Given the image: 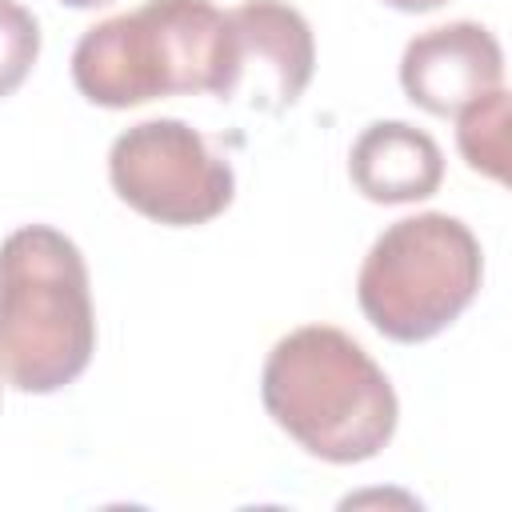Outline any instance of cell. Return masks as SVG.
Returning a JSON list of instances; mask_svg holds the SVG:
<instances>
[{"label": "cell", "mask_w": 512, "mask_h": 512, "mask_svg": "<svg viewBox=\"0 0 512 512\" xmlns=\"http://www.w3.org/2000/svg\"><path fill=\"white\" fill-rule=\"evenodd\" d=\"M96 352V312L80 248L52 224H24L0 244V380L48 396Z\"/></svg>", "instance_id": "cell-2"}, {"label": "cell", "mask_w": 512, "mask_h": 512, "mask_svg": "<svg viewBox=\"0 0 512 512\" xmlns=\"http://www.w3.org/2000/svg\"><path fill=\"white\" fill-rule=\"evenodd\" d=\"M480 280L484 252L472 228L448 212H416L376 236L356 276V300L380 336L424 344L460 320Z\"/></svg>", "instance_id": "cell-4"}, {"label": "cell", "mask_w": 512, "mask_h": 512, "mask_svg": "<svg viewBox=\"0 0 512 512\" xmlns=\"http://www.w3.org/2000/svg\"><path fill=\"white\" fill-rule=\"evenodd\" d=\"M348 176L372 204H416L440 188L444 152L416 124L376 120L356 136L348 152Z\"/></svg>", "instance_id": "cell-8"}, {"label": "cell", "mask_w": 512, "mask_h": 512, "mask_svg": "<svg viewBox=\"0 0 512 512\" xmlns=\"http://www.w3.org/2000/svg\"><path fill=\"white\" fill-rule=\"evenodd\" d=\"M384 4L396 8V12H432V8H440L448 0H384Z\"/></svg>", "instance_id": "cell-11"}, {"label": "cell", "mask_w": 512, "mask_h": 512, "mask_svg": "<svg viewBox=\"0 0 512 512\" xmlns=\"http://www.w3.org/2000/svg\"><path fill=\"white\" fill-rule=\"evenodd\" d=\"M260 400L276 428L328 464L372 460L400 420V400L384 368L332 324H304L272 344Z\"/></svg>", "instance_id": "cell-1"}, {"label": "cell", "mask_w": 512, "mask_h": 512, "mask_svg": "<svg viewBox=\"0 0 512 512\" xmlns=\"http://www.w3.org/2000/svg\"><path fill=\"white\" fill-rule=\"evenodd\" d=\"M60 4H68V8H96V4H108V0H60Z\"/></svg>", "instance_id": "cell-12"}, {"label": "cell", "mask_w": 512, "mask_h": 512, "mask_svg": "<svg viewBox=\"0 0 512 512\" xmlns=\"http://www.w3.org/2000/svg\"><path fill=\"white\" fill-rule=\"evenodd\" d=\"M500 84H504V48L476 20H452L428 28L404 44L400 88L416 108L432 116H456L464 104L488 96Z\"/></svg>", "instance_id": "cell-7"}, {"label": "cell", "mask_w": 512, "mask_h": 512, "mask_svg": "<svg viewBox=\"0 0 512 512\" xmlns=\"http://www.w3.org/2000/svg\"><path fill=\"white\" fill-rule=\"evenodd\" d=\"M40 56V24L20 0H0V100L12 96Z\"/></svg>", "instance_id": "cell-10"}, {"label": "cell", "mask_w": 512, "mask_h": 512, "mask_svg": "<svg viewBox=\"0 0 512 512\" xmlns=\"http://www.w3.org/2000/svg\"><path fill=\"white\" fill-rule=\"evenodd\" d=\"M108 180L132 212L168 228L208 224L236 196L232 164L192 124L172 116L120 132L108 148Z\"/></svg>", "instance_id": "cell-5"}, {"label": "cell", "mask_w": 512, "mask_h": 512, "mask_svg": "<svg viewBox=\"0 0 512 512\" xmlns=\"http://www.w3.org/2000/svg\"><path fill=\"white\" fill-rule=\"evenodd\" d=\"M228 16L212 0H144L92 24L72 48V84L100 108L220 92Z\"/></svg>", "instance_id": "cell-3"}, {"label": "cell", "mask_w": 512, "mask_h": 512, "mask_svg": "<svg viewBox=\"0 0 512 512\" xmlns=\"http://www.w3.org/2000/svg\"><path fill=\"white\" fill-rule=\"evenodd\" d=\"M456 148L472 172L496 184L508 180V92L504 84L456 112Z\"/></svg>", "instance_id": "cell-9"}, {"label": "cell", "mask_w": 512, "mask_h": 512, "mask_svg": "<svg viewBox=\"0 0 512 512\" xmlns=\"http://www.w3.org/2000/svg\"><path fill=\"white\" fill-rule=\"evenodd\" d=\"M224 16L228 64L216 100H244L256 112L292 108L316 72L308 20L284 0H244Z\"/></svg>", "instance_id": "cell-6"}]
</instances>
